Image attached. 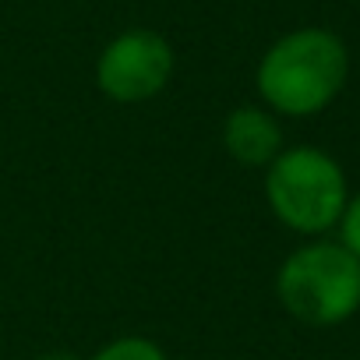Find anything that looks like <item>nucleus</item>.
Listing matches in <instances>:
<instances>
[{
	"label": "nucleus",
	"mask_w": 360,
	"mask_h": 360,
	"mask_svg": "<svg viewBox=\"0 0 360 360\" xmlns=\"http://www.w3.org/2000/svg\"><path fill=\"white\" fill-rule=\"evenodd\" d=\"M349 78L346 43L318 25L279 36L258 60V96L276 117H314L335 103Z\"/></svg>",
	"instance_id": "nucleus-1"
},
{
	"label": "nucleus",
	"mask_w": 360,
	"mask_h": 360,
	"mask_svg": "<svg viewBox=\"0 0 360 360\" xmlns=\"http://www.w3.org/2000/svg\"><path fill=\"white\" fill-rule=\"evenodd\" d=\"M265 198L272 216L286 230L318 237L335 230L349 202V188L342 166L328 152L314 145H297L283 148L265 166Z\"/></svg>",
	"instance_id": "nucleus-2"
},
{
	"label": "nucleus",
	"mask_w": 360,
	"mask_h": 360,
	"mask_svg": "<svg viewBox=\"0 0 360 360\" xmlns=\"http://www.w3.org/2000/svg\"><path fill=\"white\" fill-rule=\"evenodd\" d=\"M276 293L304 325H342L360 311V262L339 240H311L279 265Z\"/></svg>",
	"instance_id": "nucleus-3"
},
{
	"label": "nucleus",
	"mask_w": 360,
	"mask_h": 360,
	"mask_svg": "<svg viewBox=\"0 0 360 360\" xmlns=\"http://www.w3.org/2000/svg\"><path fill=\"white\" fill-rule=\"evenodd\" d=\"M173 78V46L155 29H127L113 36L96 60V85L113 103L155 99Z\"/></svg>",
	"instance_id": "nucleus-4"
},
{
	"label": "nucleus",
	"mask_w": 360,
	"mask_h": 360,
	"mask_svg": "<svg viewBox=\"0 0 360 360\" xmlns=\"http://www.w3.org/2000/svg\"><path fill=\"white\" fill-rule=\"evenodd\" d=\"M223 148L233 162L265 169L283 152V127L269 106H237L223 120Z\"/></svg>",
	"instance_id": "nucleus-5"
},
{
	"label": "nucleus",
	"mask_w": 360,
	"mask_h": 360,
	"mask_svg": "<svg viewBox=\"0 0 360 360\" xmlns=\"http://www.w3.org/2000/svg\"><path fill=\"white\" fill-rule=\"evenodd\" d=\"M92 360H169L166 349L145 335H120L113 342H106Z\"/></svg>",
	"instance_id": "nucleus-6"
},
{
	"label": "nucleus",
	"mask_w": 360,
	"mask_h": 360,
	"mask_svg": "<svg viewBox=\"0 0 360 360\" xmlns=\"http://www.w3.org/2000/svg\"><path fill=\"white\" fill-rule=\"evenodd\" d=\"M335 226H339V244L360 262V191L346 202V209H342Z\"/></svg>",
	"instance_id": "nucleus-7"
},
{
	"label": "nucleus",
	"mask_w": 360,
	"mask_h": 360,
	"mask_svg": "<svg viewBox=\"0 0 360 360\" xmlns=\"http://www.w3.org/2000/svg\"><path fill=\"white\" fill-rule=\"evenodd\" d=\"M36 360H78L71 349H50V353H39Z\"/></svg>",
	"instance_id": "nucleus-8"
}]
</instances>
